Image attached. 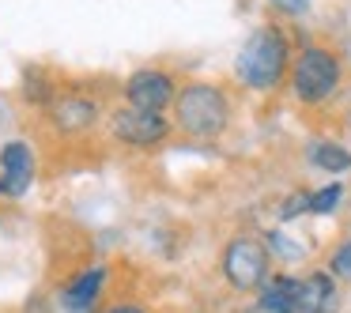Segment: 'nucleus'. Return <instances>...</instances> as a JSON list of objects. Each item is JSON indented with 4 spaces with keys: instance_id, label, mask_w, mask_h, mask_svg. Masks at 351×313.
Instances as JSON below:
<instances>
[{
    "instance_id": "obj_1",
    "label": "nucleus",
    "mask_w": 351,
    "mask_h": 313,
    "mask_svg": "<svg viewBox=\"0 0 351 313\" xmlns=\"http://www.w3.org/2000/svg\"><path fill=\"white\" fill-rule=\"evenodd\" d=\"M291 68V46L283 38L280 27H257V31L245 38L242 53L234 61V72L245 87L253 91H272Z\"/></svg>"
},
{
    "instance_id": "obj_2",
    "label": "nucleus",
    "mask_w": 351,
    "mask_h": 313,
    "mask_svg": "<svg viewBox=\"0 0 351 313\" xmlns=\"http://www.w3.org/2000/svg\"><path fill=\"white\" fill-rule=\"evenodd\" d=\"M174 117H178V129L182 132H189L197 140H212L230 121L227 95L212 84H189L174 99Z\"/></svg>"
},
{
    "instance_id": "obj_3",
    "label": "nucleus",
    "mask_w": 351,
    "mask_h": 313,
    "mask_svg": "<svg viewBox=\"0 0 351 313\" xmlns=\"http://www.w3.org/2000/svg\"><path fill=\"white\" fill-rule=\"evenodd\" d=\"M340 87V61L325 46H306L291 64V91L298 102L317 106Z\"/></svg>"
},
{
    "instance_id": "obj_4",
    "label": "nucleus",
    "mask_w": 351,
    "mask_h": 313,
    "mask_svg": "<svg viewBox=\"0 0 351 313\" xmlns=\"http://www.w3.org/2000/svg\"><path fill=\"white\" fill-rule=\"evenodd\" d=\"M268 245L257 242V238H234L223 253V275H227L230 287L238 290H253V287H265L268 283Z\"/></svg>"
},
{
    "instance_id": "obj_5",
    "label": "nucleus",
    "mask_w": 351,
    "mask_h": 313,
    "mask_svg": "<svg viewBox=\"0 0 351 313\" xmlns=\"http://www.w3.org/2000/svg\"><path fill=\"white\" fill-rule=\"evenodd\" d=\"M110 132L129 147H155L170 136V121L162 114H147V110L125 106L110 114Z\"/></svg>"
},
{
    "instance_id": "obj_6",
    "label": "nucleus",
    "mask_w": 351,
    "mask_h": 313,
    "mask_svg": "<svg viewBox=\"0 0 351 313\" xmlns=\"http://www.w3.org/2000/svg\"><path fill=\"white\" fill-rule=\"evenodd\" d=\"M125 99H129V106H136V110L162 114V110L178 99V91H174V79H170L162 68H140V72H132V76L125 79Z\"/></svg>"
},
{
    "instance_id": "obj_7",
    "label": "nucleus",
    "mask_w": 351,
    "mask_h": 313,
    "mask_svg": "<svg viewBox=\"0 0 351 313\" xmlns=\"http://www.w3.org/2000/svg\"><path fill=\"white\" fill-rule=\"evenodd\" d=\"M34 181V155L23 140L0 147V197H23Z\"/></svg>"
},
{
    "instance_id": "obj_8",
    "label": "nucleus",
    "mask_w": 351,
    "mask_h": 313,
    "mask_svg": "<svg viewBox=\"0 0 351 313\" xmlns=\"http://www.w3.org/2000/svg\"><path fill=\"white\" fill-rule=\"evenodd\" d=\"M340 310V290L332 272H313L298 279V313H336Z\"/></svg>"
},
{
    "instance_id": "obj_9",
    "label": "nucleus",
    "mask_w": 351,
    "mask_h": 313,
    "mask_svg": "<svg viewBox=\"0 0 351 313\" xmlns=\"http://www.w3.org/2000/svg\"><path fill=\"white\" fill-rule=\"evenodd\" d=\"M49 117H53L57 132H84L99 121V106L91 99H84V95H61L49 106Z\"/></svg>"
},
{
    "instance_id": "obj_10",
    "label": "nucleus",
    "mask_w": 351,
    "mask_h": 313,
    "mask_svg": "<svg viewBox=\"0 0 351 313\" xmlns=\"http://www.w3.org/2000/svg\"><path fill=\"white\" fill-rule=\"evenodd\" d=\"M102 279H106V268L91 264L87 272H80L76 279L61 290V305L72 310V313H91L95 298H99V290H102Z\"/></svg>"
},
{
    "instance_id": "obj_11",
    "label": "nucleus",
    "mask_w": 351,
    "mask_h": 313,
    "mask_svg": "<svg viewBox=\"0 0 351 313\" xmlns=\"http://www.w3.org/2000/svg\"><path fill=\"white\" fill-rule=\"evenodd\" d=\"M257 305L261 313H298V279L295 275H268Z\"/></svg>"
},
{
    "instance_id": "obj_12",
    "label": "nucleus",
    "mask_w": 351,
    "mask_h": 313,
    "mask_svg": "<svg viewBox=\"0 0 351 313\" xmlns=\"http://www.w3.org/2000/svg\"><path fill=\"white\" fill-rule=\"evenodd\" d=\"M310 162L317 170H325V174H343V170H351V151L340 144H328V140H321V144L310 147Z\"/></svg>"
},
{
    "instance_id": "obj_13",
    "label": "nucleus",
    "mask_w": 351,
    "mask_h": 313,
    "mask_svg": "<svg viewBox=\"0 0 351 313\" xmlns=\"http://www.w3.org/2000/svg\"><path fill=\"white\" fill-rule=\"evenodd\" d=\"M23 95H27V102H38V106H53V99H57V91H53V84L46 79V72L42 68H31L23 76Z\"/></svg>"
},
{
    "instance_id": "obj_14",
    "label": "nucleus",
    "mask_w": 351,
    "mask_h": 313,
    "mask_svg": "<svg viewBox=\"0 0 351 313\" xmlns=\"http://www.w3.org/2000/svg\"><path fill=\"white\" fill-rule=\"evenodd\" d=\"M340 197H343V185H340V181L325 185V189L310 192V212H313V215H328V212H336Z\"/></svg>"
},
{
    "instance_id": "obj_15",
    "label": "nucleus",
    "mask_w": 351,
    "mask_h": 313,
    "mask_svg": "<svg viewBox=\"0 0 351 313\" xmlns=\"http://www.w3.org/2000/svg\"><path fill=\"white\" fill-rule=\"evenodd\" d=\"M328 268H332V279H351V242L340 245V249L332 253Z\"/></svg>"
},
{
    "instance_id": "obj_16",
    "label": "nucleus",
    "mask_w": 351,
    "mask_h": 313,
    "mask_svg": "<svg viewBox=\"0 0 351 313\" xmlns=\"http://www.w3.org/2000/svg\"><path fill=\"white\" fill-rule=\"evenodd\" d=\"M302 212H310V192H295V197L280 208V219L287 223V219H295V215H302Z\"/></svg>"
},
{
    "instance_id": "obj_17",
    "label": "nucleus",
    "mask_w": 351,
    "mask_h": 313,
    "mask_svg": "<svg viewBox=\"0 0 351 313\" xmlns=\"http://www.w3.org/2000/svg\"><path fill=\"white\" fill-rule=\"evenodd\" d=\"M268 4H272V8H280V12H287V16H306L313 0H268Z\"/></svg>"
},
{
    "instance_id": "obj_18",
    "label": "nucleus",
    "mask_w": 351,
    "mask_h": 313,
    "mask_svg": "<svg viewBox=\"0 0 351 313\" xmlns=\"http://www.w3.org/2000/svg\"><path fill=\"white\" fill-rule=\"evenodd\" d=\"M106 313H144L140 305H114V310H106Z\"/></svg>"
}]
</instances>
